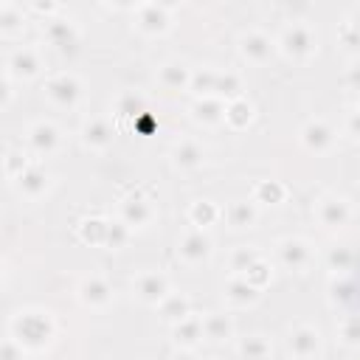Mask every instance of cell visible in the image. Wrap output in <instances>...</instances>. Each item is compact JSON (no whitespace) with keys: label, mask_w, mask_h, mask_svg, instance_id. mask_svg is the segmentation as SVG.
<instances>
[{"label":"cell","mask_w":360,"mask_h":360,"mask_svg":"<svg viewBox=\"0 0 360 360\" xmlns=\"http://www.w3.org/2000/svg\"><path fill=\"white\" fill-rule=\"evenodd\" d=\"M304 3H315V0H304Z\"/></svg>","instance_id":"obj_50"},{"label":"cell","mask_w":360,"mask_h":360,"mask_svg":"<svg viewBox=\"0 0 360 360\" xmlns=\"http://www.w3.org/2000/svg\"><path fill=\"white\" fill-rule=\"evenodd\" d=\"M219 217H222V211H219L211 200H197V202L188 208V219H191V225H197V228H208V225H214Z\"/></svg>","instance_id":"obj_28"},{"label":"cell","mask_w":360,"mask_h":360,"mask_svg":"<svg viewBox=\"0 0 360 360\" xmlns=\"http://www.w3.org/2000/svg\"><path fill=\"white\" fill-rule=\"evenodd\" d=\"M14 186H17V191H20L25 200H39V197L51 188V174H48L42 166L28 163V166L14 177Z\"/></svg>","instance_id":"obj_10"},{"label":"cell","mask_w":360,"mask_h":360,"mask_svg":"<svg viewBox=\"0 0 360 360\" xmlns=\"http://www.w3.org/2000/svg\"><path fill=\"white\" fill-rule=\"evenodd\" d=\"M338 42H340V48L346 51V53H360V28L349 20V22H343V28H340V34H338Z\"/></svg>","instance_id":"obj_38"},{"label":"cell","mask_w":360,"mask_h":360,"mask_svg":"<svg viewBox=\"0 0 360 360\" xmlns=\"http://www.w3.org/2000/svg\"><path fill=\"white\" fill-rule=\"evenodd\" d=\"M118 211H121V219H124L132 231L146 228V225L155 219V205H152L141 191H132L129 197H124Z\"/></svg>","instance_id":"obj_8"},{"label":"cell","mask_w":360,"mask_h":360,"mask_svg":"<svg viewBox=\"0 0 360 360\" xmlns=\"http://www.w3.org/2000/svg\"><path fill=\"white\" fill-rule=\"evenodd\" d=\"M245 278L253 284V287H259V290H264L267 287V281H270V267L259 259V262H253L250 267H248V273H245Z\"/></svg>","instance_id":"obj_41"},{"label":"cell","mask_w":360,"mask_h":360,"mask_svg":"<svg viewBox=\"0 0 360 360\" xmlns=\"http://www.w3.org/2000/svg\"><path fill=\"white\" fill-rule=\"evenodd\" d=\"M115 6H121V8H129V6H135V0H112Z\"/></svg>","instance_id":"obj_48"},{"label":"cell","mask_w":360,"mask_h":360,"mask_svg":"<svg viewBox=\"0 0 360 360\" xmlns=\"http://www.w3.org/2000/svg\"><path fill=\"white\" fill-rule=\"evenodd\" d=\"M107 225L110 222H104V219H87V222H82V239L84 242H90V245H104V239H107Z\"/></svg>","instance_id":"obj_35"},{"label":"cell","mask_w":360,"mask_h":360,"mask_svg":"<svg viewBox=\"0 0 360 360\" xmlns=\"http://www.w3.org/2000/svg\"><path fill=\"white\" fill-rule=\"evenodd\" d=\"M22 352H25V349H22L14 338H6V340H3V349H0V357H3V360H11V357H22Z\"/></svg>","instance_id":"obj_43"},{"label":"cell","mask_w":360,"mask_h":360,"mask_svg":"<svg viewBox=\"0 0 360 360\" xmlns=\"http://www.w3.org/2000/svg\"><path fill=\"white\" fill-rule=\"evenodd\" d=\"M250 118H253V104H250L248 98L239 96V98H231V101L225 104V121H228L233 129L248 127Z\"/></svg>","instance_id":"obj_26"},{"label":"cell","mask_w":360,"mask_h":360,"mask_svg":"<svg viewBox=\"0 0 360 360\" xmlns=\"http://www.w3.org/2000/svg\"><path fill=\"white\" fill-rule=\"evenodd\" d=\"M191 115L200 124H219L225 121V104L219 96H197V104L191 107Z\"/></svg>","instance_id":"obj_23"},{"label":"cell","mask_w":360,"mask_h":360,"mask_svg":"<svg viewBox=\"0 0 360 360\" xmlns=\"http://www.w3.org/2000/svg\"><path fill=\"white\" fill-rule=\"evenodd\" d=\"M149 3H155V6H160V8H166V11H169V8H174L180 0H149Z\"/></svg>","instance_id":"obj_47"},{"label":"cell","mask_w":360,"mask_h":360,"mask_svg":"<svg viewBox=\"0 0 360 360\" xmlns=\"http://www.w3.org/2000/svg\"><path fill=\"white\" fill-rule=\"evenodd\" d=\"M115 138V129L107 118H90L84 127H82V143L87 149H96V152H104Z\"/></svg>","instance_id":"obj_18"},{"label":"cell","mask_w":360,"mask_h":360,"mask_svg":"<svg viewBox=\"0 0 360 360\" xmlns=\"http://www.w3.org/2000/svg\"><path fill=\"white\" fill-rule=\"evenodd\" d=\"M45 39H48V45H53V48H59V51H70V48H76V42H79V28H76L70 20L56 17V20H48V25H45Z\"/></svg>","instance_id":"obj_19"},{"label":"cell","mask_w":360,"mask_h":360,"mask_svg":"<svg viewBox=\"0 0 360 360\" xmlns=\"http://www.w3.org/2000/svg\"><path fill=\"white\" fill-rule=\"evenodd\" d=\"M39 70H42V59L34 48H17L6 62V73L11 79H20V82L39 76Z\"/></svg>","instance_id":"obj_11"},{"label":"cell","mask_w":360,"mask_h":360,"mask_svg":"<svg viewBox=\"0 0 360 360\" xmlns=\"http://www.w3.org/2000/svg\"><path fill=\"white\" fill-rule=\"evenodd\" d=\"M256 217H259V211H256V205L248 202V200L231 202L228 211H225V219H228L231 228H250V225L256 222Z\"/></svg>","instance_id":"obj_27"},{"label":"cell","mask_w":360,"mask_h":360,"mask_svg":"<svg viewBox=\"0 0 360 360\" xmlns=\"http://www.w3.org/2000/svg\"><path fill=\"white\" fill-rule=\"evenodd\" d=\"M352 22H354V25H357V28H360V6H357V8H354V14H352Z\"/></svg>","instance_id":"obj_49"},{"label":"cell","mask_w":360,"mask_h":360,"mask_svg":"<svg viewBox=\"0 0 360 360\" xmlns=\"http://www.w3.org/2000/svg\"><path fill=\"white\" fill-rule=\"evenodd\" d=\"M59 143H62V132H59L56 124H51V121L31 124V129H28V146L37 155H51V152L59 149Z\"/></svg>","instance_id":"obj_14"},{"label":"cell","mask_w":360,"mask_h":360,"mask_svg":"<svg viewBox=\"0 0 360 360\" xmlns=\"http://www.w3.org/2000/svg\"><path fill=\"white\" fill-rule=\"evenodd\" d=\"M231 273L233 276H245L248 273V267L253 264V262H259V253L253 250V248H248V245H239V248H233V253H231Z\"/></svg>","instance_id":"obj_30"},{"label":"cell","mask_w":360,"mask_h":360,"mask_svg":"<svg viewBox=\"0 0 360 360\" xmlns=\"http://www.w3.org/2000/svg\"><path fill=\"white\" fill-rule=\"evenodd\" d=\"M338 335H340V340L346 346H360V318L357 315L343 318L340 326H338Z\"/></svg>","instance_id":"obj_39"},{"label":"cell","mask_w":360,"mask_h":360,"mask_svg":"<svg viewBox=\"0 0 360 360\" xmlns=\"http://www.w3.org/2000/svg\"><path fill=\"white\" fill-rule=\"evenodd\" d=\"M346 84H349L352 90H360V62H357L354 68H349V73H346Z\"/></svg>","instance_id":"obj_45"},{"label":"cell","mask_w":360,"mask_h":360,"mask_svg":"<svg viewBox=\"0 0 360 360\" xmlns=\"http://www.w3.org/2000/svg\"><path fill=\"white\" fill-rule=\"evenodd\" d=\"M45 98L56 107H76V101L82 98V82L73 73H56L51 79H45Z\"/></svg>","instance_id":"obj_4"},{"label":"cell","mask_w":360,"mask_h":360,"mask_svg":"<svg viewBox=\"0 0 360 360\" xmlns=\"http://www.w3.org/2000/svg\"><path fill=\"white\" fill-rule=\"evenodd\" d=\"M143 112V104H141V98H135V96H121L118 98V104H115V118H135V115H141Z\"/></svg>","instance_id":"obj_40"},{"label":"cell","mask_w":360,"mask_h":360,"mask_svg":"<svg viewBox=\"0 0 360 360\" xmlns=\"http://www.w3.org/2000/svg\"><path fill=\"white\" fill-rule=\"evenodd\" d=\"M236 354H242V357H270L273 354V343L264 335H250V338L239 340Z\"/></svg>","instance_id":"obj_29"},{"label":"cell","mask_w":360,"mask_h":360,"mask_svg":"<svg viewBox=\"0 0 360 360\" xmlns=\"http://www.w3.org/2000/svg\"><path fill=\"white\" fill-rule=\"evenodd\" d=\"M332 298H338L340 304H346L349 298H352V284L349 281H332Z\"/></svg>","instance_id":"obj_44"},{"label":"cell","mask_w":360,"mask_h":360,"mask_svg":"<svg viewBox=\"0 0 360 360\" xmlns=\"http://www.w3.org/2000/svg\"><path fill=\"white\" fill-rule=\"evenodd\" d=\"M129 231H132V228H129L124 219L110 222V225H107V239H104V245H107V248H112V250L124 248V245L129 242Z\"/></svg>","instance_id":"obj_36"},{"label":"cell","mask_w":360,"mask_h":360,"mask_svg":"<svg viewBox=\"0 0 360 360\" xmlns=\"http://www.w3.org/2000/svg\"><path fill=\"white\" fill-rule=\"evenodd\" d=\"M352 262H354V253H352V248H346V245H335V248H329V253H326V264H329V270H335V273H346V270L352 267Z\"/></svg>","instance_id":"obj_31"},{"label":"cell","mask_w":360,"mask_h":360,"mask_svg":"<svg viewBox=\"0 0 360 360\" xmlns=\"http://www.w3.org/2000/svg\"><path fill=\"white\" fill-rule=\"evenodd\" d=\"M3 163H6V177H8V180H14V177L28 166V160H25V155H22L20 149H8Z\"/></svg>","instance_id":"obj_42"},{"label":"cell","mask_w":360,"mask_h":360,"mask_svg":"<svg viewBox=\"0 0 360 360\" xmlns=\"http://www.w3.org/2000/svg\"><path fill=\"white\" fill-rule=\"evenodd\" d=\"M31 6H34V11H39V14H51V11L56 8V0H31Z\"/></svg>","instance_id":"obj_46"},{"label":"cell","mask_w":360,"mask_h":360,"mask_svg":"<svg viewBox=\"0 0 360 360\" xmlns=\"http://www.w3.org/2000/svg\"><path fill=\"white\" fill-rule=\"evenodd\" d=\"M135 25L141 34H149V37H158L163 31H169V11L155 6V3H143L135 14Z\"/></svg>","instance_id":"obj_17"},{"label":"cell","mask_w":360,"mask_h":360,"mask_svg":"<svg viewBox=\"0 0 360 360\" xmlns=\"http://www.w3.org/2000/svg\"><path fill=\"white\" fill-rule=\"evenodd\" d=\"M172 292V284L163 273H141L135 281H132V295L141 301V304H152L158 307L166 295Z\"/></svg>","instance_id":"obj_7"},{"label":"cell","mask_w":360,"mask_h":360,"mask_svg":"<svg viewBox=\"0 0 360 360\" xmlns=\"http://www.w3.org/2000/svg\"><path fill=\"white\" fill-rule=\"evenodd\" d=\"M273 48H276V42L267 34H262V31H248V34L239 37V53L248 62H253V65L267 62L270 53H273Z\"/></svg>","instance_id":"obj_15"},{"label":"cell","mask_w":360,"mask_h":360,"mask_svg":"<svg viewBox=\"0 0 360 360\" xmlns=\"http://www.w3.org/2000/svg\"><path fill=\"white\" fill-rule=\"evenodd\" d=\"M352 214H354L352 211V202L346 197H338V194H323L315 202V217H318V222L326 231H340L343 225H349Z\"/></svg>","instance_id":"obj_3"},{"label":"cell","mask_w":360,"mask_h":360,"mask_svg":"<svg viewBox=\"0 0 360 360\" xmlns=\"http://www.w3.org/2000/svg\"><path fill=\"white\" fill-rule=\"evenodd\" d=\"M79 301L90 309H101L112 301V284L104 276H87L79 284Z\"/></svg>","instance_id":"obj_12"},{"label":"cell","mask_w":360,"mask_h":360,"mask_svg":"<svg viewBox=\"0 0 360 360\" xmlns=\"http://www.w3.org/2000/svg\"><path fill=\"white\" fill-rule=\"evenodd\" d=\"M259 287H253L245 276H231V281H228V287H225V298H228V304H233V307H250V304H256L259 301Z\"/></svg>","instance_id":"obj_21"},{"label":"cell","mask_w":360,"mask_h":360,"mask_svg":"<svg viewBox=\"0 0 360 360\" xmlns=\"http://www.w3.org/2000/svg\"><path fill=\"white\" fill-rule=\"evenodd\" d=\"M211 253H214V242H211V236H208L202 228L188 231V233L177 242V256H180L186 264H191V267L208 262Z\"/></svg>","instance_id":"obj_6"},{"label":"cell","mask_w":360,"mask_h":360,"mask_svg":"<svg viewBox=\"0 0 360 360\" xmlns=\"http://www.w3.org/2000/svg\"><path fill=\"white\" fill-rule=\"evenodd\" d=\"M202 335L208 343H225L233 338V321L225 312H205L202 315Z\"/></svg>","instance_id":"obj_20"},{"label":"cell","mask_w":360,"mask_h":360,"mask_svg":"<svg viewBox=\"0 0 360 360\" xmlns=\"http://www.w3.org/2000/svg\"><path fill=\"white\" fill-rule=\"evenodd\" d=\"M239 90H242V82H239V76L236 73H219L217 76V90H214V96H225L228 101L231 98H239Z\"/></svg>","instance_id":"obj_34"},{"label":"cell","mask_w":360,"mask_h":360,"mask_svg":"<svg viewBox=\"0 0 360 360\" xmlns=\"http://www.w3.org/2000/svg\"><path fill=\"white\" fill-rule=\"evenodd\" d=\"M253 200H256V202H270V205H276V202L284 200V186L276 183V180H270V183H259Z\"/></svg>","instance_id":"obj_37"},{"label":"cell","mask_w":360,"mask_h":360,"mask_svg":"<svg viewBox=\"0 0 360 360\" xmlns=\"http://www.w3.org/2000/svg\"><path fill=\"white\" fill-rule=\"evenodd\" d=\"M22 25H25V17H22V11H17L14 6H3V11H0V28H3V34H17V31H22Z\"/></svg>","instance_id":"obj_33"},{"label":"cell","mask_w":360,"mask_h":360,"mask_svg":"<svg viewBox=\"0 0 360 360\" xmlns=\"http://www.w3.org/2000/svg\"><path fill=\"white\" fill-rule=\"evenodd\" d=\"M217 76L219 73H214V70H202V73H191V93L194 96H214V90H217Z\"/></svg>","instance_id":"obj_32"},{"label":"cell","mask_w":360,"mask_h":360,"mask_svg":"<svg viewBox=\"0 0 360 360\" xmlns=\"http://www.w3.org/2000/svg\"><path fill=\"white\" fill-rule=\"evenodd\" d=\"M158 82L166 87V90H183L191 84V70L183 65V62H166L158 73Z\"/></svg>","instance_id":"obj_25"},{"label":"cell","mask_w":360,"mask_h":360,"mask_svg":"<svg viewBox=\"0 0 360 360\" xmlns=\"http://www.w3.org/2000/svg\"><path fill=\"white\" fill-rule=\"evenodd\" d=\"M278 262L287 267V270H307L309 262H312V248L307 239H298V236H287L278 242Z\"/></svg>","instance_id":"obj_9"},{"label":"cell","mask_w":360,"mask_h":360,"mask_svg":"<svg viewBox=\"0 0 360 360\" xmlns=\"http://www.w3.org/2000/svg\"><path fill=\"white\" fill-rule=\"evenodd\" d=\"M53 321L48 312H37V309H28V312H20L14 321H11V338L28 349V352H37L42 346H48L53 340Z\"/></svg>","instance_id":"obj_1"},{"label":"cell","mask_w":360,"mask_h":360,"mask_svg":"<svg viewBox=\"0 0 360 360\" xmlns=\"http://www.w3.org/2000/svg\"><path fill=\"white\" fill-rule=\"evenodd\" d=\"M278 51L287 56V59H309L315 51H318V37L309 25L304 22H292L281 31L278 37Z\"/></svg>","instance_id":"obj_2"},{"label":"cell","mask_w":360,"mask_h":360,"mask_svg":"<svg viewBox=\"0 0 360 360\" xmlns=\"http://www.w3.org/2000/svg\"><path fill=\"white\" fill-rule=\"evenodd\" d=\"M158 312H160V318L166 321V323H177V321H183L186 315H191V301L183 295V292H169L160 304H158Z\"/></svg>","instance_id":"obj_24"},{"label":"cell","mask_w":360,"mask_h":360,"mask_svg":"<svg viewBox=\"0 0 360 360\" xmlns=\"http://www.w3.org/2000/svg\"><path fill=\"white\" fill-rule=\"evenodd\" d=\"M301 143H304L309 152L323 155V152H329V149L335 146V129H332L326 121L315 118V121L304 124V129H301Z\"/></svg>","instance_id":"obj_13"},{"label":"cell","mask_w":360,"mask_h":360,"mask_svg":"<svg viewBox=\"0 0 360 360\" xmlns=\"http://www.w3.org/2000/svg\"><path fill=\"white\" fill-rule=\"evenodd\" d=\"M202 158H205V149L191 138H183L180 143L172 146V163L177 169H197L202 163Z\"/></svg>","instance_id":"obj_22"},{"label":"cell","mask_w":360,"mask_h":360,"mask_svg":"<svg viewBox=\"0 0 360 360\" xmlns=\"http://www.w3.org/2000/svg\"><path fill=\"white\" fill-rule=\"evenodd\" d=\"M287 352L292 357H318L323 352V338L315 326L298 323L287 332Z\"/></svg>","instance_id":"obj_5"},{"label":"cell","mask_w":360,"mask_h":360,"mask_svg":"<svg viewBox=\"0 0 360 360\" xmlns=\"http://www.w3.org/2000/svg\"><path fill=\"white\" fill-rule=\"evenodd\" d=\"M172 340L183 352H191L197 343H202L205 340V335H202V315H186L183 321H177L174 329H172Z\"/></svg>","instance_id":"obj_16"}]
</instances>
